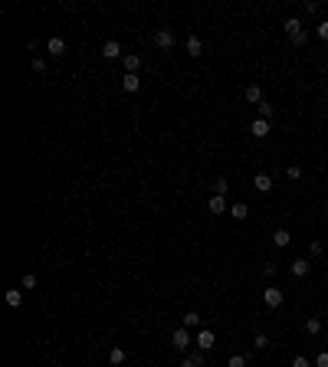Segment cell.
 Returning <instances> with one entry per match:
<instances>
[{"label": "cell", "instance_id": "cell-5", "mask_svg": "<svg viewBox=\"0 0 328 367\" xmlns=\"http://www.w3.org/2000/svg\"><path fill=\"white\" fill-rule=\"evenodd\" d=\"M102 56H105V59H118V56H125V53L118 46V39H105V43H102Z\"/></svg>", "mask_w": 328, "mask_h": 367}, {"label": "cell", "instance_id": "cell-12", "mask_svg": "<svg viewBox=\"0 0 328 367\" xmlns=\"http://www.w3.org/2000/svg\"><path fill=\"white\" fill-rule=\"evenodd\" d=\"M122 89H125V92H138V89H141V79L135 76V72H125V79H122Z\"/></svg>", "mask_w": 328, "mask_h": 367}, {"label": "cell", "instance_id": "cell-32", "mask_svg": "<svg viewBox=\"0 0 328 367\" xmlns=\"http://www.w3.org/2000/svg\"><path fill=\"white\" fill-rule=\"evenodd\" d=\"M315 367H328V351H322L319 358H315Z\"/></svg>", "mask_w": 328, "mask_h": 367}, {"label": "cell", "instance_id": "cell-2", "mask_svg": "<svg viewBox=\"0 0 328 367\" xmlns=\"http://www.w3.org/2000/svg\"><path fill=\"white\" fill-rule=\"evenodd\" d=\"M194 341H197V348H200V354H203V351H210L213 344H217V335H213L210 328H200V331H197V338H194Z\"/></svg>", "mask_w": 328, "mask_h": 367}, {"label": "cell", "instance_id": "cell-7", "mask_svg": "<svg viewBox=\"0 0 328 367\" xmlns=\"http://www.w3.org/2000/svg\"><path fill=\"white\" fill-rule=\"evenodd\" d=\"M46 53H49V56H66V39H63V36L46 39Z\"/></svg>", "mask_w": 328, "mask_h": 367}, {"label": "cell", "instance_id": "cell-11", "mask_svg": "<svg viewBox=\"0 0 328 367\" xmlns=\"http://www.w3.org/2000/svg\"><path fill=\"white\" fill-rule=\"evenodd\" d=\"M250 131L256 134V138H266V134L273 131V128H269V122H266V118H253V125H250Z\"/></svg>", "mask_w": 328, "mask_h": 367}, {"label": "cell", "instance_id": "cell-13", "mask_svg": "<svg viewBox=\"0 0 328 367\" xmlns=\"http://www.w3.org/2000/svg\"><path fill=\"white\" fill-rule=\"evenodd\" d=\"M243 95H246V102H253V105H259V102H266V99H263V89H259L256 82H253V86H246V92H243Z\"/></svg>", "mask_w": 328, "mask_h": 367}, {"label": "cell", "instance_id": "cell-14", "mask_svg": "<svg viewBox=\"0 0 328 367\" xmlns=\"http://www.w3.org/2000/svg\"><path fill=\"white\" fill-rule=\"evenodd\" d=\"M253 184H256L259 194H269V190H273V177H269V174H256V180H253Z\"/></svg>", "mask_w": 328, "mask_h": 367}, {"label": "cell", "instance_id": "cell-4", "mask_svg": "<svg viewBox=\"0 0 328 367\" xmlns=\"http://www.w3.org/2000/svg\"><path fill=\"white\" fill-rule=\"evenodd\" d=\"M174 43H177V39H174L171 30H158L155 33V46L158 49H174Z\"/></svg>", "mask_w": 328, "mask_h": 367}, {"label": "cell", "instance_id": "cell-18", "mask_svg": "<svg viewBox=\"0 0 328 367\" xmlns=\"http://www.w3.org/2000/svg\"><path fill=\"white\" fill-rule=\"evenodd\" d=\"M230 217H233V220H246V217H250V207H246V203H233V207H230Z\"/></svg>", "mask_w": 328, "mask_h": 367}, {"label": "cell", "instance_id": "cell-20", "mask_svg": "<svg viewBox=\"0 0 328 367\" xmlns=\"http://www.w3.org/2000/svg\"><path fill=\"white\" fill-rule=\"evenodd\" d=\"M227 190H230L227 177H217V180H213V194H217V197H227Z\"/></svg>", "mask_w": 328, "mask_h": 367}, {"label": "cell", "instance_id": "cell-10", "mask_svg": "<svg viewBox=\"0 0 328 367\" xmlns=\"http://www.w3.org/2000/svg\"><path fill=\"white\" fill-rule=\"evenodd\" d=\"M207 210L213 213V217H220V213H227V197H210V203H207Z\"/></svg>", "mask_w": 328, "mask_h": 367}, {"label": "cell", "instance_id": "cell-23", "mask_svg": "<svg viewBox=\"0 0 328 367\" xmlns=\"http://www.w3.org/2000/svg\"><path fill=\"white\" fill-rule=\"evenodd\" d=\"M200 364H203V354H187L180 367H200Z\"/></svg>", "mask_w": 328, "mask_h": 367}, {"label": "cell", "instance_id": "cell-24", "mask_svg": "<svg viewBox=\"0 0 328 367\" xmlns=\"http://www.w3.org/2000/svg\"><path fill=\"white\" fill-rule=\"evenodd\" d=\"M197 325H200V315H197V312L184 315V328H197Z\"/></svg>", "mask_w": 328, "mask_h": 367}, {"label": "cell", "instance_id": "cell-30", "mask_svg": "<svg viewBox=\"0 0 328 367\" xmlns=\"http://www.w3.org/2000/svg\"><path fill=\"white\" fill-rule=\"evenodd\" d=\"M46 69V59H43V56H36V59H33V72H43Z\"/></svg>", "mask_w": 328, "mask_h": 367}, {"label": "cell", "instance_id": "cell-3", "mask_svg": "<svg viewBox=\"0 0 328 367\" xmlns=\"http://www.w3.org/2000/svg\"><path fill=\"white\" fill-rule=\"evenodd\" d=\"M190 341H194V338H190L187 328H177V331L171 335V344L177 348V351H187V344H190Z\"/></svg>", "mask_w": 328, "mask_h": 367}, {"label": "cell", "instance_id": "cell-27", "mask_svg": "<svg viewBox=\"0 0 328 367\" xmlns=\"http://www.w3.org/2000/svg\"><path fill=\"white\" fill-rule=\"evenodd\" d=\"M286 177H289V180H299V177H302V167H299V164H292L289 171H286Z\"/></svg>", "mask_w": 328, "mask_h": 367}, {"label": "cell", "instance_id": "cell-19", "mask_svg": "<svg viewBox=\"0 0 328 367\" xmlns=\"http://www.w3.org/2000/svg\"><path fill=\"white\" fill-rule=\"evenodd\" d=\"M256 112H259V118H266V122H269V118H273V102H259V105H256Z\"/></svg>", "mask_w": 328, "mask_h": 367}, {"label": "cell", "instance_id": "cell-9", "mask_svg": "<svg viewBox=\"0 0 328 367\" xmlns=\"http://www.w3.org/2000/svg\"><path fill=\"white\" fill-rule=\"evenodd\" d=\"M292 275H296V279H305V275H309V269H312V262H309V259H292Z\"/></svg>", "mask_w": 328, "mask_h": 367}, {"label": "cell", "instance_id": "cell-28", "mask_svg": "<svg viewBox=\"0 0 328 367\" xmlns=\"http://www.w3.org/2000/svg\"><path fill=\"white\" fill-rule=\"evenodd\" d=\"M292 367H312V364H309L305 354H296V358H292Z\"/></svg>", "mask_w": 328, "mask_h": 367}, {"label": "cell", "instance_id": "cell-34", "mask_svg": "<svg viewBox=\"0 0 328 367\" xmlns=\"http://www.w3.org/2000/svg\"><path fill=\"white\" fill-rule=\"evenodd\" d=\"M319 36L328 39V20H322V23H319Z\"/></svg>", "mask_w": 328, "mask_h": 367}, {"label": "cell", "instance_id": "cell-26", "mask_svg": "<svg viewBox=\"0 0 328 367\" xmlns=\"http://www.w3.org/2000/svg\"><path fill=\"white\" fill-rule=\"evenodd\" d=\"M266 344H269V338H266V335H256V338H253V348H256V351H263Z\"/></svg>", "mask_w": 328, "mask_h": 367}, {"label": "cell", "instance_id": "cell-1", "mask_svg": "<svg viewBox=\"0 0 328 367\" xmlns=\"http://www.w3.org/2000/svg\"><path fill=\"white\" fill-rule=\"evenodd\" d=\"M282 30H286V36H289L292 43H296V46H302L305 39H309V33H305V26H302V20H299V16L286 20V26H282Z\"/></svg>", "mask_w": 328, "mask_h": 367}, {"label": "cell", "instance_id": "cell-21", "mask_svg": "<svg viewBox=\"0 0 328 367\" xmlns=\"http://www.w3.org/2000/svg\"><path fill=\"white\" fill-rule=\"evenodd\" d=\"M319 331H322V321L319 318H309V321H305V335H309V338H315Z\"/></svg>", "mask_w": 328, "mask_h": 367}, {"label": "cell", "instance_id": "cell-17", "mask_svg": "<svg viewBox=\"0 0 328 367\" xmlns=\"http://www.w3.org/2000/svg\"><path fill=\"white\" fill-rule=\"evenodd\" d=\"M3 298H7L10 308H20V305H23V292H20V289H7V295H3Z\"/></svg>", "mask_w": 328, "mask_h": 367}, {"label": "cell", "instance_id": "cell-29", "mask_svg": "<svg viewBox=\"0 0 328 367\" xmlns=\"http://www.w3.org/2000/svg\"><path fill=\"white\" fill-rule=\"evenodd\" d=\"M230 367H246V358H243V354H233V358H230Z\"/></svg>", "mask_w": 328, "mask_h": 367}, {"label": "cell", "instance_id": "cell-6", "mask_svg": "<svg viewBox=\"0 0 328 367\" xmlns=\"http://www.w3.org/2000/svg\"><path fill=\"white\" fill-rule=\"evenodd\" d=\"M184 49H187V56H194V59H197V56H203V39L190 33V36H187V43H184Z\"/></svg>", "mask_w": 328, "mask_h": 367}, {"label": "cell", "instance_id": "cell-25", "mask_svg": "<svg viewBox=\"0 0 328 367\" xmlns=\"http://www.w3.org/2000/svg\"><path fill=\"white\" fill-rule=\"evenodd\" d=\"M302 13H305V16L319 13V3H312V0H305V3H302Z\"/></svg>", "mask_w": 328, "mask_h": 367}, {"label": "cell", "instance_id": "cell-33", "mask_svg": "<svg viewBox=\"0 0 328 367\" xmlns=\"http://www.w3.org/2000/svg\"><path fill=\"white\" fill-rule=\"evenodd\" d=\"M309 249H312V256H322V249H325V246H322L319 240H312V246H309Z\"/></svg>", "mask_w": 328, "mask_h": 367}, {"label": "cell", "instance_id": "cell-15", "mask_svg": "<svg viewBox=\"0 0 328 367\" xmlns=\"http://www.w3.org/2000/svg\"><path fill=\"white\" fill-rule=\"evenodd\" d=\"M273 243L279 246V249H286V246L292 243V233H289V230H276V233H273Z\"/></svg>", "mask_w": 328, "mask_h": 367}, {"label": "cell", "instance_id": "cell-31", "mask_svg": "<svg viewBox=\"0 0 328 367\" xmlns=\"http://www.w3.org/2000/svg\"><path fill=\"white\" fill-rule=\"evenodd\" d=\"M33 285H36V275L26 272V275H23V289H33Z\"/></svg>", "mask_w": 328, "mask_h": 367}, {"label": "cell", "instance_id": "cell-22", "mask_svg": "<svg viewBox=\"0 0 328 367\" xmlns=\"http://www.w3.org/2000/svg\"><path fill=\"white\" fill-rule=\"evenodd\" d=\"M109 361H112V364H125V348H112V351H109Z\"/></svg>", "mask_w": 328, "mask_h": 367}, {"label": "cell", "instance_id": "cell-16", "mask_svg": "<svg viewBox=\"0 0 328 367\" xmlns=\"http://www.w3.org/2000/svg\"><path fill=\"white\" fill-rule=\"evenodd\" d=\"M122 63H125V72H135V76H138V66H141V59L135 53H125L122 56Z\"/></svg>", "mask_w": 328, "mask_h": 367}, {"label": "cell", "instance_id": "cell-8", "mask_svg": "<svg viewBox=\"0 0 328 367\" xmlns=\"http://www.w3.org/2000/svg\"><path fill=\"white\" fill-rule=\"evenodd\" d=\"M282 298H286V295H282V289H266V292H263V302L269 305V308H279Z\"/></svg>", "mask_w": 328, "mask_h": 367}]
</instances>
